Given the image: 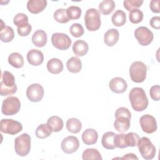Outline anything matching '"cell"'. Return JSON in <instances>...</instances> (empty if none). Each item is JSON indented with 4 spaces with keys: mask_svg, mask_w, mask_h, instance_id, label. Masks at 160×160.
Listing matches in <instances>:
<instances>
[{
    "mask_svg": "<svg viewBox=\"0 0 160 160\" xmlns=\"http://www.w3.org/2000/svg\"><path fill=\"white\" fill-rule=\"evenodd\" d=\"M129 99L132 108L136 111H142L148 106V99L141 88H133L129 92Z\"/></svg>",
    "mask_w": 160,
    "mask_h": 160,
    "instance_id": "cell-1",
    "label": "cell"
},
{
    "mask_svg": "<svg viewBox=\"0 0 160 160\" xmlns=\"http://www.w3.org/2000/svg\"><path fill=\"white\" fill-rule=\"evenodd\" d=\"M17 91V86L15 83L14 75L7 71L1 74V81L0 83V94L2 96L12 95Z\"/></svg>",
    "mask_w": 160,
    "mask_h": 160,
    "instance_id": "cell-2",
    "label": "cell"
},
{
    "mask_svg": "<svg viewBox=\"0 0 160 160\" xmlns=\"http://www.w3.org/2000/svg\"><path fill=\"white\" fill-rule=\"evenodd\" d=\"M84 22L86 28L89 31L98 30L101 24L100 12L94 8L88 9L84 16Z\"/></svg>",
    "mask_w": 160,
    "mask_h": 160,
    "instance_id": "cell-3",
    "label": "cell"
},
{
    "mask_svg": "<svg viewBox=\"0 0 160 160\" xmlns=\"http://www.w3.org/2000/svg\"><path fill=\"white\" fill-rule=\"evenodd\" d=\"M147 67L141 61L133 62L129 68V75L131 80L136 83L142 82L146 78Z\"/></svg>",
    "mask_w": 160,
    "mask_h": 160,
    "instance_id": "cell-4",
    "label": "cell"
},
{
    "mask_svg": "<svg viewBox=\"0 0 160 160\" xmlns=\"http://www.w3.org/2000/svg\"><path fill=\"white\" fill-rule=\"evenodd\" d=\"M14 149L19 156H27L31 150V137L27 133H23L14 140Z\"/></svg>",
    "mask_w": 160,
    "mask_h": 160,
    "instance_id": "cell-5",
    "label": "cell"
},
{
    "mask_svg": "<svg viewBox=\"0 0 160 160\" xmlns=\"http://www.w3.org/2000/svg\"><path fill=\"white\" fill-rule=\"evenodd\" d=\"M137 146L141 156L144 159L149 160L154 158L156 152V148L148 138L142 137L139 138Z\"/></svg>",
    "mask_w": 160,
    "mask_h": 160,
    "instance_id": "cell-6",
    "label": "cell"
},
{
    "mask_svg": "<svg viewBox=\"0 0 160 160\" xmlns=\"http://www.w3.org/2000/svg\"><path fill=\"white\" fill-rule=\"evenodd\" d=\"M21 108L19 99L14 96H10L4 99L2 104L1 111L6 116H12L17 114Z\"/></svg>",
    "mask_w": 160,
    "mask_h": 160,
    "instance_id": "cell-7",
    "label": "cell"
},
{
    "mask_svg": "<svg viewBox=\"0 0 160 160\" xmlns=\"http://www.w3.org/2000/svg\"><path fill=\"white\" fill-rule=\"evenodd\" d=\"M22 126L19 121L12 119H2L0 122V130L2 132L14 135L21 131Z\"/></svg>",
    "mask_w": 160,
    "mask_h": 160,
    "instance_id": "cell-8",
    "label": "cell"
},
{
    "mask_svg": "<svg viewBox=\"0 0 160 160\" xmlns=\"http://www.w3.org/2000/svg\"><path fill=\"white\" fill-rule=\"evenodd\" d=\"M134 36L140 45L144 46L150 44L154 39L152 32L144 26H140L136 29Z\"/></svg>",
    "mask_w": 160,
    "mask_h": 160,
    "instance_id": "cell-9",
    "label": "cell"
},
{
    "mask_svg": "<svg viewBox=\"0 0 160 160\" xmlns=\"http://www.w3.org/2000/svg\"><path fill=\"white\" fill-rule=\"evenodd\" d=\"M51 42L53 46L59 50H66L71 45V39L65 33H54L51 36Z\"/></svg>",
    "mask_w": 160,
    "mask_h": 160,
    "instance_id": "cell-10",
    "label": "cell"
},
{
    "mask_svg": "<svg viewBox=\"0 0 160 160\" xmlns=\"http://www.w3.org/2000/svg\"><path fill=\"white\" fill-rule=\"evenodd\" d=\"M44 88L38 83H34L29 86L26 89V96L31 102H39L44 96Z\"/></svg>",
    "mask_w": 160,
    "mask_h": 160,
    "instance_id": "cell-11",
    "label": "cell"
},
{
    "mask_svg": "<svg viewBox=\"0 0 160 160\" xmlns=\"http://www.w3.org/2000/svg\"><path fill=\"white\" fill-rule=\"evenodd\" d=\"M140 125L142 130L148 134L154 132L158 128L156 120L154 117L149 114H145L140 118Z\"/></svg>",
    "mask_w": 160,
    "mask_h": 160,
    "instance_id": "cell-12",
    "label": "cell"
},
{
    "mask_svg": "<svg viewBox=\"0 0 160 160\" xmlns=\"http://www.w3.org/2000/svg\"><path fill=\"white\" fill-rule=\"evenodd\" d=\"M79 147V142L78 139L74 136H69L61 142V149L67 154H72L76 152Z\"/></svg>",
    "mask_w": 160,
    "mask_h": 160,
    "instance_id": "cell-13",
    "label": "cell"
},
{
    "mask_svg": "<svg viewBox=\"0 0 160 160\" xmlns=\"http://www.w3.org/2000/svg\"><path fill=\"white\" fill-rule=\"evenodd\" d=\"M109 87L112 92L119 94L126 91L128 84L123 78L116 77L110 80L109 82Z\"/></svg>",
    "mask_w": 160,
    "mask_h": 160,
    "instance_id": "cell-14",
    "label": "cell"
},
{
    "mask_svg": "<svg viewBox=\"0 0 160 160\" xmlns=\"http://www.w3.org/2000/svg\"><path fill=\"white\" fill-rule=\"evenodd\" d=\"M27 60L32 66H39L44 61L43 53L38 49H31L27 54Z\"/></svg>",
    "mask_w": 160,
    "mask_h": 160,
    "instance_id": "cell-15",
    "label": "cell"
},
{
    "mask_svg": "<svg viewBox=\"0 0 160 160\" xmlns=\"http://www.w3.org/2000/svg\"><path fill=\"white\" fill-rule=\"evenodd\" d=\"M116 120L114 122V128L119 132L127 131L130 128L131 118L124 116H116Z\"/></svg>",
    "mask_w": 160,
    "mask_h": 160,
    "instance_id": "cell-16",
    "label": "cell"
},
{
    "mask_svg": "<svg viewBox=\"0 0 160 160\" xmlns=\"http://www.w3.org/2000/svg\"><path fill=\"white\" fill-rule=\"evenodd\" d=\"M47 6L46 0H29L27 2V9L32 14H38L42 12Z\"/></svg>",
    "mask_w": 160,
    "mask_h": 160,
    "instance_id": "cell-17",
    "label": "cell"
},
{
    "mask_svg": "<svg viewBox=\"0 0 160 160\" xmlns=\"http://www.w3.org/2000/svg\"><path fill=\"white\" fill-rule=\"evenodd\" d=\"M47 34L42 29L36 31L32 36V42L33 44L38 48L44 47L47 43Z\"/></svg>",
    "mask_w": 160,
    "mask_h": 160,
    "instance_id": "cell-18",
    "label": "cell"
},
{
    "mask_svg": "<svg viewBox=\"0 0 160 160\" xmlns=\"http://www.w3.org/2000/svg\"><path fill=\"white\" fill-rule=\"evenodd\" d=\"M119 38V31L114 28L108 30L104 36V42L108 46L111 47L115 45Z\"/></svg>",
    "mask_w": 160,
    "mask_h": 160,
    "instance_id": "cell-19",
    "label": "cell"
},
{
    "mask_svg": "<svg viewBox=\"0 0 160 160\" xmlns=\"http://www.w3.org/2000/svg\"><path fill=\"white\" fill-rule=\"evenodd\" d=\"M98 138L97 131L92 128L86 129L82 134V140L86 145H92L95 144Z\"/></svg>",
    "mask_w": 160,
    "mask_h": 160,
    "instance_id": "cell-20",
    "label": "cell"
},
{
    "mask_svg": "<svg viewBox=\"0 0 160 160\" xmlns=\"http://www.w3.org/2000/svg\"><path fill=\"white\" fill-rule=\"evenodd\" d=\"M2 25L0 30V39L2 42H11L14 38V32L13 29L10 26H7L4 24L1 20Z\"/></svg>",
    "mask_w": 160,
    "mask_h": 160,
    "instance_id": "cell-21",
    "label": "cell"
},
{
    "mask_svg": "<svg viewBox=\"0 0 160 160\" xmlns=\"http://www.w3.org/2000/svg\"><path fill=\"white\" fill-rule=\"evenodd\" d=\"M48 71L54 74H58L63 70V63L58 58H52L47 63Z\"/></svg>",
    "mask_w": 160,
    "mask_h": 160,
    "instance_id": "cell-22",
    "label": "cell"
},
{
    "mask_svg": "<svg viewBox=\"0 0 160 160\" xmlns=\"http://www.w3.org/2000/svg\"><path fill=\"white\" fill-rule=\"evenodd\" d=\"M89 50L88 43L83 40H78L72 45V51L75 55L78 56H83L86 54Z\"/></svg>",
    "mask_w": 160,
    "mask_h": 160,
    "instance_id": "cell-23",
    "label": "cell"
},
{
    "mask_svg": "<svg viewBox=\"0 0 160 160\" xmlns=\"http://www.w3.org/2000/svg\"><path fill=\"white\" fill-rule=\"evenodd\" d=\"M68 70L72 73H78L82 69V62L80 59L73 56L69 58L66 62Z\"/></svg>",
    "mask_w": 160,
    "mask_h": 160,
    "instance_id": "cell-24",
    "label": "cell"
},
{
    "mask_svg": "<svg viewBox=\"0 0 160 160\" xmlns=\"http://www.w3.org/2000/svg\"><path fill=\"white\" fill-rule=\"evenodd\" d=\"M116 134L113 132H107L102 137L101 144L107 149H114L116 147L114 144V136Z\"/></svg>",
    "mask_w": 160,
    "mask_h": 160,
    "instance_id": "cell-25",
    "label": "cell"
},
{
    "mask_svg": "<svg viewBox=\"0 0 160 160\" xmlns=\"http://www.w3.org/2000/svg\"><path fill=\"white\" fill-rule=\"evenodd\" d=\"M8 62L14 68H21L24 66V59L21 54L14 52L8 56Z\"/></svg>",
    "mask_w": 160,
    "mask_h": 160,
    "instance_id": "cell-26",
    "label": "cell"
},
{
    "mask_svg": "<svg viewBox=\"0 0 160 160\" xmlns=\"http://www.w3.org/2000/svg\"><path fill=\"white\" fill-rule=\"evenodd\" d=\"M47 124L51 127L53 132H59L61 131L64 126L62 119L57 116L50 117L48 119Z\"/></svg>",
    "mask_w": 160,
    "mask_h": 160,
    "instance_id": "cell-27",
    "label": "cell"
},
{
    "mask_svg": "<svg viewBox=\"0 0 160 160\" xmlns=\"http://www.w3.org/2000/svg\"><path fill=\"white\" fill-rule=\"evenodd\" d=\"M66 128L68 131L71 133L76 134L80 132L82 128L81 121L75 118L69 119L66 122Z\"/></svg>",
    "mask_w": 160,
    "mask_h": 160,
    "instance_id": "cell-28",
    "label": "cell"
},
{
    "mask_svg": "<svg viewBox=\"0 0 160 160\" xmlns=\"http://www.w3.org/2000/svg\"><path fill=\"white\" fill-rule=\"evenodd\" d=\"M111 21L115 26L120 27L123 26L126 21V13L122 10H117L112 14Z\"/></svg>",
    "mask_w": 160,
    "mask_h": 160,
    "instance_id": "cell-29",
    "label": "cell"
},
{
    "mask_svg": "<svg viewBox=\"0 0 160 160\" xmlns=\"http://www.w3.org/2000/svg\"><path fill=\"white\" fill-rule=\"evenodd\" d=\"M116 7V4L112 0H104L100 2L99 5V9L104 15H108L111 14Z\"/></svg>",
    "mask_w": 160,
    "mask_h": 160,
    "instance_id": "cell-30",
    "label": "cell"
},
{
    "mask_svg": "<svg viewBox=\"0 0 160 160\" xmlns=\"http://www.w3.org/2000/svg\"><path fill=\"white\" fill-rule=\"evenodd\" d=\"M52 132V129L47 123L41 124L36 128V136L39 139H44L49 137Z\"/></svg>",
    "mask_w": 160,
    "mask_h": 160,
    "instance_id": "cell-31",
    "label": "cell"
},
{
    "mask_svg": "<svg viewBox=\"0 0 160 160\" xmlns=\"http://www.w3.org/2000/svg\"><path fill=\"white\" fill-rule=\"evenodd\" d=\"M82 158L83 160H102V159L99 151L94 148H88L84 150Z\"/></svg>",
    "mask_w": 160,
    "mask_h": 160,
    "instance_id": "cell-32",
    "label": "cell"
},
{
    "mask_svg": "<svg viewBox=\"0 0 160 160\" xmlns=\"http://www.w3.org/2000/svg\"><path fill=\"white\" fill-rule=\"evenodd\" d=\"M139 139V137L137 133L130 132L128 134H124V142L127 147H134L137 146L138 141Z\"/></svg>",
    "mask_w": 160,
    "mask_h": 160,
    "instance_id": "cell-33",
    "label": "cell"
},
{
    "mask_svg": "<svg viewBox=\"0 0 160 160\" xmlns=\"http://www.w3.org/2000/svg\"><path fill=\"white\" fill-rule=\"evenodd\" d=\"M54 19L57 22L62 24L66 23L70 20L68 16L67 10L63 8L58 9L54 12Z\"/></svg>",
    "mask_w": 160,
    "mask_h": 160,
    "instance_id": "cell-34",
    "label": "cell"
},
{
    "mask_svg": "<svg viewBox=\"0 0 160 160\" xmlns=\"http://www.w3.org/2000/svg\"><path fill=\"white\" fill-rule=\"evenodd\" d=\"M129 21L133 24H138L142 21L143 19L142 12L138 9H133L130 11L129 14Z\"/></svg>",
    "mask_w": 160,
    "mask_h": 160,
    "instance_id": "cell-35",
    "label": "cell"
},
{
    "mask_svg": "<svg viewBox=\"0 0 160 160\" xmlns=\"http://www.w3.org/2000/svg\"><path fill=\"white\" fill-rule=\"evenodd\" d=\"M68 16L70 20L78 19L81 15V9L76 6H71L67 9Z\"/></svg>",
    "mask_w": 160,
    "mask_h": 160,
    "instance_id": "cell-36",
    "label": "cell"
},
{
    "mask_svg": "<svg viewBox=\"0 0 160 160\" xmlns=\"http://www.w3.org/2000/svg\"><path fill=\"white\" fill-rule=\"evenodd\" d=\"M69 32L72 36L75 38H79L83 35L84 30L81 24L74 23L70 26Z\"/></svg>",
    "mask_w": 160,
    "mask_h": 160,
    "instance_id": "cell-37",
    "label": "cell"
},
{
    "mask_svg": "<svg viewBox=\"0 0 160 160\" xmlns=\"http://www.w3.org/2000/svg\"><path fill=\"white\" fill-rule=\"evenodd\" d=\"M28 21V17L24 13H18L13 19L14 24L18 27H20L29 23Z\"/></svg>",
    "mask_w": 160,
    "mask_h": 160,
    "instance_id": "cell-38",
    "label": "cell"
},
{
    "mask_svg": "<svg viewBox=\"0 0 160 160\" xmlns=\"http://www.w3.org/2000/svg\"><path fill=\"white\" fill-rule=\"evenodd\" d=\"M143 3V1L140 0H125L123 2V5L126 10L130 11L133 9L139 8Z\"/></svg>",
    "mask_w": 160,
    "mask_h": 160,
    "instance_id": "cell-39",
    "label": "cell"
},
{
    "mask_svg": "<svg viewBox=\"0 0 160 160\" xmlns=\"http://www.w3.org/2000/svg\"><path fill=\"white\" fill-rule=\"evenodd\" d=\"M150 96L154 101H158L160 99V86L159 85L152 86L149 91Z\"/></svg>",
    "mask_w": 160,
    "mask_h": 160,
    "instance_id": "cell-40",
    "label": "cell"
},
{
    "mask_svg": "<svg viewBox=\"0 0 160 160\" xmlns=\"http://www.w3.org/2000/svg\"><path fill=\"white\" fill-rule=\"evenodd\" d=\"M32 30V26L29 23H28L24 26L18 27V33L21 36H26L30 34Z\"/></svg>",
    "mask_w": 160,
    "mask_h": 160,
    "instance_id": "cell-41",
    "label": "cell"
},
{
    "mask_svg": "<svg viewBox=\"0 0 160 160\" xmlns=\"http://www.w3.org/2000/svg\"><path fill=\"white\" fill-rule=\"evenodd\" d=\"M114 144L116 148L121 149L126 148L124 142V134H116L114 136Z\"/></svg>",
    "mask_w": 160,
    "mask_h": 160,
    "instance_id": "cell-42",
    "label": "cell"
},
{
    "mask_svg": "<svg viewBox=\"0 0 160 160\" xmlns=\"http://www.w3.org/2000/svg\"><path fill=\"white\" fill-rule=\"evenodd\" d=\"M159 2V0H152L150 2V9L152 12L154 13H159L160 12Z\"/></svg>",
    "mask_w": 160,
    "mask_h": 160,
    "instance_id": "cell-43",
    "label": "cell"
},
{
    "mask_svg": "<svg viewBox=\"0 0 160 160\" xmlns=\"http://www.w3.org/2000/svg\"><path fill=\"white\" fill-rule=\"evenodd\" d=\"M150 25L152 28L156 29L160 28V17L154 16L150 20Z\"/></svg>",
    "mask_w": 160,
    "mask_h": 160,
    "instance_id": "cell-44",
    "label": "cell"
},
{
    "mask_svg": "<svg viewBox=\"0 0 160 160\" xmlns=\"http://www.w3.org/2000/svg\"><path fill=\"white\" fill-rule=\"evenodd\" d=\"M121 159H138V158L133 153H129L124 155L122 158H121Z\"/></svg>",
    "mask_w": 160,
    "mask_h": 160,
    "instance_id": "cell-45",
    "label": "cell"
}]
</instances>
